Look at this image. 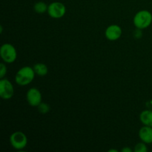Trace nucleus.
<instances>
[{"mask_svg": "<svg viewBox=\"0 0 152 152\" xmlns=\"http://www.w3.org/2000/svg\"><path fill=\"white\" fill-rule=\"evenodd\" d=\"M133 22L136 28L143 30L148 28L152 22V14L147 10L137 12L134 17Z\"/></svg>", "mask_w": 152, "mask_h": 152, "instance_id": "nucleus-2", "label": "nucleus"}, {"mask_svg": "<svg viewBox=\"0 0 152 152\" xmlns=\"http://www.w3.org/2000/svg\"><path fill=\"white\" fill-rule=\"evenodd\" d=\"M140 120L144 126L152 127V110L148 109L142 111L140 114Z\"/></svg>", "mask_w": 152, "mask_h": 152, "instance_id": "nucleus-10", "label": "nucleus"}, {"mask_svg": "<svg viewBox=\"0 0 152 152\" xmlns=\"http://www.w3.org/2000/svg\"><path fill=\"white\" fill-rule=\"evenodd\" d=\"M66 13V7L59 1H53L48 5V13L53 19H60L63 17Z\"/></svg>", "mask_w": 152, "mask_h": 152, "instance_id": "nucleus-5", "label": "nucleus"}, {"mask_svg": "<svg viewBox=\"0 0 152 152\" xmlns=\"http://www.w3.org/2000/svg\"><path fill=\"white\" fill-rule=\"evenodd\" d=\"M14 94L13 84L7 79L2 78L0 80V96L3 99H10Z\"/></svg>", "mask_w": 152, "mask_h": 152, "instance_id": "nucleus-6", "label": "nucleus"}, {"mask_svg": "<svg viewBox=\"0 0 152 152\" xmlns=\"http://www.w3.org/2000/svg\"><path fill=\"white\" fill-rule=\"evenodd\" d=\"M48 6L44 1H38L35 3L34 5V11L37 12V13H44L46 11H48Z\"/></svg>", "mask_w": 152, "mask_h": 152, "instance_id": "nucleus-12", "label": "nucleus"}, {"mask_svg": "<svg viewBox=\"0 0 152 152\" xmlns=\"http://www.w3.org/2000/svg\"><path fill=\"white\" fill-rule=\"evenodd\" d=\"M34 70L36 74L38 75L39 77H45L48 73V68L47 65L44 63H41V62H39V63L34 65Z\"/></svg>", "mask_w": 152, "mask_h": 152, "instance_id": "nucleus-11", "label": "nucleus"}, {"mask_svg": "<svg viewBox=\"0 0 152 152\" xmlns=\"http://www.w3.org/2000/svg\"><path fill=\"white\" fill-rule=\"evenodd\" d=\"M2 32H3V27L0 26V33H1V34H2Z\"/></svg>", "mask_w": 152, "mask_h": 152, "instance_id": "nucleus-20", "label": "nucleus"}, {"mask_svg": "<svg viewBox=\"0 0 152 152\" xmlns=\"http://www.w3.org/2000/svg\"><path fill=\"white\" fill-rule=\"evenodd\" d=\"M122 152H132V149L129 147H125L121 150Z\"/></svg>", "mask_w": 152, "mask_h": 152, "instance_id": "nucleus-17", "label": "nucleus"}, {"mask_svg": "<svg viewBox=\"0 0 152 152\" xmlns=\"http://www.w3.org/2000/svg\"><path fill=\"white\" fill-rule=\"evenodd\" d=\"M146 104H147V106H148L150 109L152 110V100H149Z\"/></svg>", "mask_w": 152, "mask_h": 152, "instance_id": "nucleus-18", "label": "nucleus"}, {"mask_svg": "<svg viewBox=\"0 0 152 152\" xmlns=\"http://www.w3.org/2000/svg\"><path fill=\"white\" fill-rule=\"evenodd\" d=\"M133 151L134 152H147L148 148L146 146V143L143 142H139L135 145Z\"/></svg>", "mask_w": 152, "mask_h": 152, "instance_id": "nucleus-14", "label": "nucleus"}, {"mask_svg": "<svg viewBox=\"0 0 152 152\" xmlns=\"http://www.w3.org/2000/svg\"><path fill=\"white\" fill-rule=\"evenodd\" d=\"M37 108H38L39 112L41 113V114H47L50 111V106H49L48 104L45 103V102H42L39 105L37 106Z\"/></svg>", "mask_w": 152, "mask_h": 152, "instance_id": "nucleus-13", "label": "nucleus"}, {"mask_svg": "<svg viewBox=\"0 0 152 152\" xmlns=\"http://www.w3.org/2000/svg\"><path fill=\"white\" fill-rule=\"evenodd\" d=\"M134 38L137 39H140L141 37H142V30L139 29V28H137V29L134 31Z\"/></svg>", "mask_w": 152, "mask_h": 152, "instance_id": "nucleus-16", "label": "nucleus"}, {"mask_svg": "<svg viewBox=\"0 0 152 152\" xmlns=\"http://www.w3.org/2000/svg\"><path fill=\"white\" fill-rule=\"evenodd\" d=\"M7 74V66L4 63L0 64V78H4V76Z\"/></svg>", "mask_w": 152, "mask_h": 152, "instance_id": "nucleus-15", "label": "nucleus"}, {"mask_svg": "<svg viewBox=\"0 0 152 152\" xmlns=\"http://www.w3.org/2000/svg\"><path fill=\"white\" fill-rule=\"evenodd\" d=\"M108 152H118V151L116 149H110L108 150Z\"/></svg>", "mask_w": 152, "mask_h": 152, "instance_id": "nucleus-19", "label": "nucleus"}, {"mask_svg": "<svg viewBox=\"0 0 152 152\" xmlns=\"http://www.w3.org/2000/svg\"><path fill=\"white\" fill-rule=\"evenodd\" d=\"M0 56L5 63H13L17 58V52L14 46L10 43H4L0 48Z\"/></svg>", "mask_w": 152, "mask_h": 152, "instance_id": "nucleus-3", "label": "nucleus"}, {"mask_svg": "<svg viewBox=\"0 0 152 152\" xmlns=\"http://www.w3.org/2000/svg\"><path fill=\"white\" fill-rule=\"evenodd\" d=\"M122 28L117 25H111L106 28L105 31V36L109 41H116L121 37Z\"/></svg>", "mask_w": 152, "mask_h": 152, "instance_id": "nucleus-8", "label": "nucleus"}, {"mask_svg": "<svg viewBox=\"0 0 152 152\" xmlns=\"http://www.w3.org/2000/svg\"><path fill=\"white\" fill-rule=\"evenodd\" d=\"M35 74L36 73L34 68L30 66L22 67L16 72L15 76V82L19 86H28L32 83L35 77Z\"/></svg>", "mask_w": 152, "mask_h": 152, "instance_id": "nucleus-1", "label": "nucleus"}, {"mask_svg": "<svg viewBox=\"0 0 152 152\" xmlns=\"http://www.w3.org/2000/svg\"><path fill=\"white\" fill-rule=\"evenodd\" d=\"M42 94L39 89L31 88L28 91L26 99L28 104L32 107H37L42 102Z\"/></svg>", "mask_w": 152, "mask_h": 152, "instance_id": "nucleus-7", "label": "nucleus"}, {"mask_svg": "<svg viewBox=\"0 0 152 152\" xmlns=\"http://www.w3.org/2000/svg\"><path fill=\"white\" fill-rule=\"evenodd\" d=\"M10 143L16 150H22L27 146L28 138L22 132H15L10 136Z\"/></svg>", "mask_w": 152, "mask_h": 152, "instance_id": "nucleus-4", "label": "nucleus"}, {"mask_svg": "<svg viewBox=\"0 0 152 152\" xmlns=\"http://www.w3.org/2000/svg\"><path fill=\"white\" fill-rule=\"evenodd\" d=\"M139 137L142 142L146 144L152 143V127L144 126L139 131Z\"/></svg>", "mask_w": 152, "mask_h": 152, "instance_id": "nucleus-9", "label": "nucleus"}]
</instances>
